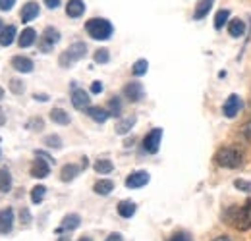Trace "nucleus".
<instances>
[{
  "instance_id": "obj_43",
  "label": "nucleus",
  "mask_w": 251,
  "mask_h": 241,
  "mask_svg": "<svg viewBox=\"0 0 251 241\" xmlns=\"http://www.w3.org/2000/svg\"><path fill=\"white\" fill-rule=\"evenodd\" d=\"M100 91H102V83L95 81L93 85H91V93H100Z\"/></svg>"
},
{
  "instance_id": "obj_47",
  "label": "nucleus",
  "mask_w": 251,
  "mask_h": 241,
  "mask_svg": "<svg viewBox=\"0 0 251 241\" xmlns=\"http://www.w3.org/2000/svg\"><path fill=\"white\" fill-rule=\"evenodd\" d=\"M2 96H4V89L0 87V100H2Z\"/></svg>"
},
{
  "instance_id": "obj_8",
  "label": "nucleus",
  "mask_w": 251,
  "mask_h": 241,
  "mask_svg": "<svg viewBox=\"0 0 251 241\" xmlns=\"http://www.w3.org/2000/svg\"><path fill=\"white\" fill-rule=\"evenodd\" d=\"M240 110H242V100H240V96H238V95H230V96L226 98L224 106H222L224 116H226V118H234Z\"/></svg>"
},
{
  "instance_id": "obj_10",
  "label": "nucleus",
  "mask_w": 251,
  "mask_h": 241,
  "mask_svg": "<svg viewBox=\"0 0 251 241\" xmlns=\"http://www.w3.org/2000/svg\"><path fill=\"white\" fill-rule=\"evenodd\" d=\"M49 172H50L49 160H47V158H43V156H37V160L33 162V166H31V176H33V178L43 180V178H47V176H49Z\"/></svg>"
},
{
  "instance_id": "obj_9",
  "label": "nucleus",
  "mask_w": 251,
  "mask_h": 241,
  "mask_svg": "<svg viewBox=\"0 0 251 241\" xmlns=\"http://www.w3.org/2000/svg\"><path fill=\"white\" fill-rule=\"evenodd\" d=\"M145 183H149V174L143 172V170H137V172H133L126 178V187H129V189H139Z\"/></svg>"
},
{
  "instance_id": "obj_37",
  "label": "nucleus",
  "mask_w": 251,
  "mask_h": 241,
  "mask_svg": "<svg viewBox=\"0 0 251 241\" xmlns=\"http://www.w3.org/2000/svg\"><path fill=\"white\" fill-rule=\"evenodd\" d=\"M20 216H22V224H24V226H29V224H31V214H29L27 209H22Z\"/></svg>"
},
{
  "instance_id": "obj_38",
  "label": "nucleus",
  "mask_w": 251,
  "mask_h": 241,
  "mask_svg": "<svg viewBox=\"0 0 251 241\" xmlns=\"http://www.w3.org/2000/svg\"><path fill=\"white\" fill-rule=\"evenodd\" d=\"M14 4H16V0H0V10L2 12H8V10L14 8Z\"/></svg>"
},
{
  "instance_id": "obj_2",
  "label": "nucleus",
  "mask_w": 251,
  "mask_h": 241,
  "mask_svg": "<svg viewBox=\"0 0 251 241\" xmlns=\"http://www.w3.org/2000/svg\"><path fill=\"white\" fill-rule=\"evenodd\" d=\"M85 31L89 33V37L95 39V41H106L112 37L114 33V27L108 20H102V18H95V20H89L85 24Z\"/></svg>"
},
{
  "instance_id": "obj_28",
  "label": "nucleus",
  "mask_w": 251,
  "mask_h": 241,
  "mask_svg": "<svg viewBox=\"0 0 251 241\" xmlns=\"http://www.w3.org/2000/svg\"><path fill=\"white\" fill-rule=\"evenodd\" d=\"M147 70H149V62L137 60L135 64H133V68H131V73H133L135 77H141V75H145V73H147Z\"/></svg>"
},
{
  "instance_id": "obj_31",
  "label": "nucleus",
  "mask_w": 251,
  "mask_h": 241,
  "mask_svg": "<svg viewBox=\"0 0 251 241\" xmlns=\"http://www.w3.org/2000/svg\"><path fill=\"white\" fill-rule=\"evenodd\" d=\"M108 112H110V116H120V112H122V102H120V98L118 96H114V98H110L108 100Z\"/></svg>"
},
{
  "instance_id": "obj_23",
  "label": "nucleus",
  "mask_w": 251,
  "mask_h": 241,
  "mask_svg": "<svg viewBox=\"0 0 251 241\" xmlns=\"http://www.w3.org/2000/svg\"><path fill=\"white\" fill-rule=\"evenodd\" d=\"M228 33L232 35V37H242L244 33H246V24L242 22V20H232L230 24H228Z\"/></svg>"
},
{
  "instance_id": "obj_1",
  "label": "nucleus",
  "mask_w": 251,
  "mask_h": 241,
  "mask_svg": "<svg viewBox=\"0 0 251 241\" xmlns=\"http://www.w3.org/2000/svg\"><path fill=\"white\" fill-rule=\"evenodd\" d=\"M215 160L222 168H238L244 162V151L240 147H224L217 152Z\"/></svg>"
},
{
  "instance_id": "obj_14",
  "label": "nucleus",
  "mask_w": 251,
  "mask_h": 241,
  "mask_svg": "<svg viewBox=\"0 0 251 241\" xmlns=\"http://www.w3.org/2000/svg\"><path fill=\"white\" fill-rule=\"evenodd\" d=\"M37 16H39V4H37V2H27V4L22 8V22H24V24L33 22Z\"/></svg>"
},
{
  "instance_id": "obj_41",
  "label": "nucleus",
  "mask_w": 251,
  "mask_h": 241,
  "mask_svg": "<svg viewBox=\"0 0 251 241\" xmlns=\"http://www.w3.org/2000/svg\"><path fill=\"white\" fill-rule=\"evenodd\" d=\"M170 241H191V238H189L188 234H176Z\"/></svg>"
},
{
  "instance_id": "obj_16",
  "label": "nucleus",
  "mask_w": 251,
  "mask_h": 241,
  "mask_svg": "<svg viewBox=\"0 0 251 241\" xmlns=\"http://www.w3.org/2000/svg\"><path fill=\"white\" fill-rule=\"evenodd\" d=\"M83 12H85L83 0H68L66 14H68L70 18H79V16H83Z\"/></svg>"
},
{
  "instance_id": "obj_40",
  "label": "nucleus",
  "mask_w": 251,
  "mask_h": 241,
  "mask_svg": "<svg viewBox=\"0 0 251 241\" xmlns=\"http://www.w3.org/2000/svg\"><path fill=\"white\" fill-rule=\"evenodd\" d=\"M244 137H246V141L251 145V120L246 123V127H244Z\"/></svg>"
},
{
  "instance_id": "obj_22",
  "label": "nucleus",
  "mask_w": 251,
  "mask_h": 241,
  "mask_svg": "<svg viewBox=\"0 0 251 241\" xmlns=\"http://www.w3.org/2000/svg\"><path fill=\"white\" fill-rule=\"evenodd\" d=\"M50 120L54 121V123H58V125H68L70 123V116L62 108H54V110H50Z\"/></svg>"
},
{
  "instance_id": "obj_20",
  "label": "nucleus",
  "mask_w": 251,
  "mask_h": 241,
  "mask_svg": "<svg viewBox=\"0 0 251 241\" xmlns=\"http://www.w3.org/2000/svg\"><path fill=\"white\" fill-rule=\"evenodd\" d=\"M14 39H16V27L14 25H8V27H4V29L0 31V45L2 47L12 45Z\"/></svg>"
},
{
  "instance_id": "obj_25",
  "label": "nucleus",
  "mask_w": 251,
  "mask_h": 241,
  "mask_svg": "<svg viewBox=\"0 0 251 241\" xmlns=\"http://www.w3.org/2000/svg\"><path fill=\"white\" fill-rule=\"evenodd\" d=\"M12 189V176L8 172V168H2L0 170V191L2 193H8Z\"/></svg>"
},
{
  "instance_id": "obj_33",
  "label": "nucleus",
  "mask_w": 251,
  "mask_h": 241,
  "mask_svg": "<svg viewBox=\"0 0 251 241\" xmlns=\"http://www.w3.org/2000/svg\"><path fill=\"white\" fill-rule=\"evenodd\" d=\"M108 60H110V54H108L106 48H99V50L95 52V62H97V64H106Z\"/></svg>"
},
{
  "instance_id": "obj_42",
  "label": "nucleus",
  "mask_w": 251,
  "mask_h": 241,
  "mask_svg": "<svg viewBox=\"0 0 251 241\" xmlns=\"http://www.w3.org/2000/svg\"><path fill=\"white\" fill-rule=\"evenodd\" d=\"M47 4V8H58L60 6V0H43Z\"/></svg>"
},
{
  "instance_id": "obj_15",
  "label": "nucleus",
  "mask_w": 251,
  "mask_h": 241,
  "mask_svg": "<svg viewBox=\"0 0 251 241\" xmlns=\"http://www.w3.org/2000/svg\"><path fill=\"white\" fill-rule=\"evenodd\" d=\"M79 224H81V220H79V216H77V214H68V216H66V218L62 220V226L56 230V234L72 232V230H75Z\"/></svg>"
},
{
  "instance_id": "obj_48",
  "label": "nucleus",
  "mask_w": 251,
  "mask_h": 241,
  "mask_svg": "<svg viewBox=\"0 0 251 241\" xmlns=\"http://www.w3.org/2000/svg\"><path fill=\"white\" fill-rule=\"evenodd\" d=\"M79 241H93V240H91V238H81Z\"/></svg>"
},
{
  "instance_id": "obj_29",
  "label": "nucleus",
  "mask_w": 251,
  "mask_h": 241,
  "mask_svg": "<svg viewBox=\"0 0 251 241\" xmlns=\"http://www.w3.org/2000/svg\"><path fill=\"white\" fill-rule=\"evenodd\" d=\"M45 195H47V187L45 185H37V187H33L31 191V201L35 205H39V203H43Z\"/></svg>"
},
{
  "instance_id": "obj_45",
  "label": "nucleus",
  "mask_w": 251,
  "mask_h": 241,
  "mask_svg": "<svg viewBox=\"0 0 251 241\" xmlns=\"http://www.w3.org/2000/svg\"><path fill=\"white\" fill-rule=\"evenodd\" d=\"M6 123V114H4V110L0 108V125H4Z\"/></svg>"
},
{
  "instance_id": "obj_7",
  "label": "nucleus",
  "mask_w": 251,
  "mask_h": 241,
  "mask_svg": "<svg viewBox=\"0 0 251 241\" xmlns=\"http://www.w3.org/2000/svg\"><path fill=\"white\" fill-rule=\"evenodd\" d=\"M72 104H74V108H77V110H87V108L91 106V98H89L87 91H83V89L72 91Z\"/></svg>"
},
{
  "instance_id": "obj_5",
  "label": "nucleus",
  "mask_w": 251,
  "mask_h": 241,
  "mask_svg": "<svg viewBox=\"0 0 251 241\" xmlns=\"http://www.w3.org/2000/svg\"><path fill=\"white\" fill-rule=\"evenodd\" d=\"M160 139H162V129H151L147 135H145V141H143V149L151 154H155L160 147Z\"/></svg>"
},
{
  "instance_id": "obj_19",
  "label": "nucleus",
  "mask_w": 251,
  "mask_h": 241,
  "mask_svg": "<svg viewBox=\"0 0 251 241\" xmlns=\"http://www.w3.org/2000/svg\"><path fill=\"white\" fill-rule=\"evenodd\" d=\"M35 39H37V33H35V29L27 27V29H24L22 33H20L18 43H20V47H22V48H27V47H31L33 43H35Z\"/></svg>"
},
{
  "instance_id": "obj_30",
  "label": "nucleus",
  "mask_w": 251,
  "mask_h": 241,
  "mask_svg": "<svg viewBox=\"0 0 251 241\" xmlns=\"http://www.w3.org/2000/svg\"><path fill=\"white\" fill-rule=\"evenodd\" d=\"M133 123H135V116H129V118H126V120H122L118 125H116V133H120V135H124V133H127L131 127H133Z\"/></svg>"
},
{
  "instance_id": "obj_50",
  "label": "nucleus",
  "mask_w": 251,
  "mask_h": 241,
  "mask_svg": "<svg viewBox=\"0 0 251 241\" xmlns=\"http://www.w3.org/2000/svg\"><path fill=\"white\" fill-rule=\"evenodd\" d=\"M58 241H70V240H66V238H60V240H58Z\"/></svg>"
},
{
  "instance_id": "obj_27",
  "label": "nucleus",
  "mask_w": 251,
  "mask_h": 241,
  "mask_svg": "<svg viewBox=\"0 0 251 241\" xmlns=\"http://www.w3.org/2000/svg\"><path fill=\"white\" fill-rule=\"evenodd\" d=\"M112 189H114V183L110 180H100L95 183V193H99V195H108V193H112Z\"/></svg>"
},
{
  "instance_id": "obj_39",
  "label": "nucleus",
  "mask_w": 251,
  "mask_h": 241,
  "mask_svg": "<svg viewBox=\"0 0 251 241\" xmlns=\"http://www.w3.org/2000/svg\"><path fill=\"white\" fill-rule=\"evenodd\" d=\"M29 129L41 131V129H43V120H41V118H33V120L29 121Z\"/></svg>"
},
{
  "instance_id": "obj_26",
  "label": "nucleus",
  "mask_w": 251,
  "mask_h": 241,
  "mask_svg": "<svg viewBox=\"0 0 251 241\" xmlns=\"http://www.w3.org/2000/svg\"><path fill=\"white\" fill-rule=\"evenodd\" d=\"M112 170H114V164L106 158H99L95 162V172H99V174H110Z\"/></svg>"
},
{
  "instance_id": "obj_24",
  "label": "nucleus",
  "mask_w": 251,
  "mask_h": 241,
  "mask_svg": "<svg viewBox=\"0 0 251 241\" xmlns=\"http://www.w3.org/2000/svg\"><path fill=\"white\" fill-rule=\"evenodd\" d=\"M137 211V207H135V203H131V201H122L120 205H118V214L122 216V218H131L133 214Z\"/></svg>"
},
{
  "instance_id": "obj_17",
  "label": "nucleus",
  "mask_w": 251,
  "mask_h": 241,
  "mask_svg": "<svg viewBox=\"0 0 251 241\" xmlns=\"http://www.w3.org/2000/svg\"><path fill=\"white\" fill-rule=\"evenodd\" d=\"M213 4H215V0H199L197 6H195V14H193V18H195V20H203V18L211 12Z\"/></svg>"
},
{
  "instance_id": "obj_35",
  "label": "nucleus",
  "mask_w": 251,
  "mask_h": 241,
  "mask_svg": "<svg viewBox=\"0 0 251 241\" xmlns=\"http://www.w3.org/2000/svg\"><path fill=\"white\" fill-rule=\"evenodd\" d=\"M10 89L14 95H22L24 93V83H22V79H10Z\"/></svg>"
},
{
  "instance_id": "obj_32",
  "label": "nucleus",
  "mask_w": 251,
  "mask_h": 241,
  "mask_svg": "<svg viewBox=\"0 0 251 241\" xmlns=\"http://www.w3.org/2000/svg\"><path fill=\"white\" fill-rule=\"evenodd\" d=\"M228 16H230L228 10H220V12H217V16H215V29H222V27H224Z\"/></svg>"
},
{
  "instance_id": "obj_36",
  "label": "nucleus",
  "mask_w": 251,
  "mask_h": 241,
  "mask_svg": "<svg viewBox=\"0 0 251 241\" xmlns=\"http://www.w3.org/2000/svg\"><path fill=\"white\" fill-rule=\"evenodd\" d=\"M240 191H251V181H246V180H236V183H234Z\"/></svg>"
},
{
  "instance_id": "obj_34",
  "label": "nucleus",
  "mask_w": 251,
  "mask_h": 241,
  "mask_svg": "<svg viewBox=\"0 0 251 241\" xmlns=\"http://www.w3.org/2000/svg\"><path fill=\"white\" fill-rule=\"evenodd\" d=\"M45 143H47L49 147H52V149H60V147H62V141H60L58 135H49V137L45 139Z\"/></svg>"
},
{
  "instance_id": "obj_4",
  "label": "nucleus",
  "mask_w": 251,
  "mask_h": 241,
  "mask_svg": "<svg viewBox=\"0 0 251 241\" xmlns=\"http://www.w3.org/2000/svg\"><path fill=\"white\" fill-rule=\"evenodd\" d=\"M58 41H60V33L54 29V27H47L45 33H43L41 43H39V48H41L43 52H50L52 47H54Z\"/></svg>"
},
{
  "instance_id": "obj_18",
  "label": "nucleus",
  "mask_w": 251,
  "mask_h": 241,
  "mask_svg": "<svg viewBox=\"0 0 251 241\" xmlns=\"http://www.w3.org/2000/svg\"><path fill=\"white\" fill-rule=\"evenodd\" d=\"M85 112H87L95 121H99V123H104V121L108 120V116H110V112H108L106 108H100V106H89Z\"/></svg>"
},
{
  "instance_id": "obj_12",
  "label": "nucleus",
  "mask_w": 251,
  "mask_h": 241,
  "mask_svg": "<svg viewBox=\"0 0 251 241\" xmlns=\"http://www.w3.org/2000/svg\"><path fill=\"white\" fill-rule=\"evenodd\" d=\"M14 228V211L8 207V209H2L0 211V234L6 236L10 234Z\"/></svg>"
},
{
  "instance_id": "obj_21",
  "label": "nucleus",
  "mask_w": 251,
  "mask_h": 241,
  "mask_svg": "<svg viewBox=\"0 0 251 241\" xmlns=\"http://www.w3.org/2000/svg\"><path fill=\"white\" fill-rule=\"evenodd\" d=\"M77 176H79V166H75V164H66L62 172H60V180L62 181H72Z\"/></svg>"
},
{
  "instance_id": "obj_13",
  "label": "nucleus",
  "mask_w": 251,
  "mask_h": 241,
  "mask_svg": "<svg viewBox=\"0 0 251 241\" xmlns=\"http://www.w3.org/2000/svg\"><path fill=\"white\" fill-rule=\"evenodd\" d=\"M12 66H14V70H18V72H22V73L33 72V60L27 58V56H14V58H12Z\"/></svg>"
},
{
  "instance_id": "obj_46",
  "label": "nucleus",
  "mask_w": 251,
  "mask_h": 241,
  "mask_svg": "<svg viewBox=\"0 0 251 241\" xmlns=\"http://www.w3.org/2000/svg\"><path fill=\"white\" fill-rule=\"evenodd\" d=\"M215 241H230V240H228L226 236H222V238H217V240H215Z\"/></svg>"
},
{
  "instance_id": "obj_49",
  "label": "nucleus",
  "mask_w": 251,
  "mask_h": 241,
  "mask_svg": "<svg viewBox=\"0 0 251 241\" xmlns=\"http://www.w3.org/2000/svg\"><path fill=\"white\" fill-rule=\"evenodd\" d=\"M4 29V24H2V22H0V31Z\"/></svg>"
},
{
  "instance_id": "obj_3",
  "label": "nucleus",
  "mask_w": 251,
  "mask_h": 241,
  "mask_svg": "<svg viewBox=\"0 0 251 241\" xmlns=\"http://www.w3.org/2000/svg\"><path fill=\"white\" fill-rule=\"evenodd\" d=\"M85 54H87V45H85V43H74L66 52L60 54V66H62V68H68V66H72L74 62L81 60Z\"/></svg>"
},
{
  "instance_id": "obj_6",
  "label": "nucleus",
  "mask_w": 251,
  "mask_h": 241,
  "mask_svg": "<svg viewBox=\"0 0 251 241\" xmlns=\"http://www.w3.org/2000/svg\"><path fill=\"white\" fill-rule=\"evenodd\" d=\"M236 228L244 232L251 228V201H248L236 214Z\"/></svg>"
},
{
  "instance_id": "obj_44",
  "label": "nucleus",
  "mask_w": 251,
  "mask_h": 241,
  "mask_svg": "<svg viewBox=\"0 0 251 241\" xmlns=\"http://www.w3.org/2000/svg\"><path fill=\"white\" fill-rule=\"evenodd\" d=\"M106 241H124V240H122V236H120V234H110V236L106 238Z\"/></svg>"
},
{
  "instance_id": "obj_11",
  "label": "nucleus",
  "mask_w": 251,
  "mask_h": 241,
  "mask_svg": "<svg viewBox=\"0 0 251 241\" xmlns=\"http://www.w3.org/2000/svg\"><path fill=\"white\" fill-rule=\"evenodd\" d=\"M124 95L127 100H131V102H139V100L143 98L145 91H143V87H141L139 81H131V83H127V85L124 87Z\"/></svg>"
}]
</instances>
